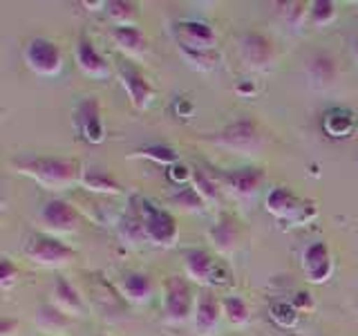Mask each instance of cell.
<instances>
[{
  "mask_svg": "<svg viewBox=\"0 0 358 336\" xmlns=\"http://www.w3.org/2000/svg\"><path fill=\"white\" fill-rule=\"evenodd\" d=\"M54 294H56V298H59L61 305H65L67 309L81 312V307H83L81 296H78V291L72 287V283H67L65 278H59L54 283Z\"/></svg>",
  "mask_w": 358,
  "mask_h": 336,
  "instance_id": "obj_23",
  "label": "cell"
},
{
  "mask_svg": "<svg viewBox=\"0 0 358 336\" xmlns=\"http://www.w3.org/2000/svg\"><path fill=\"white\" fill-rule=\"evenodd\" d=\"M76 126L90 144H101L106 137L103 117H101V104L96 97H85L76 106Z\"/></svg>",
  "mask_w": 358,
  "mask_h": 336,
  "instance_id": "obj_8",
  "label": "cell"
},
{
  "mask_svg": "<svg viewBox=\"0 0 358 336\" xmlns=\"http://www.w3.org/2000/svg\"><path fill=\"white\" fill-rule=\"evenodd\" d=\"M186 272L201 285H229L231 274L204 249H190L184 255Z\"/></svg>",
  "mask_w": 358,
  "mask_h": 336,
  "instance_id": "obj_4",
  "label": "cell"
},
{
  "mask_svg": "<svg viewBox=\"0 0 358 336\" xmlns=\"http://www.w3.org/2000/svg\"><path fill=\"white\" fill-rule=\"evenodd\" d=\"M112 38H115V43L126 52H139L145 43L143 31L134 25H117L112 29Z\"/></svg>",
  "mask_w": 358,
  "mask_h": 336,
  "instance_id": "obj_21",
  "label": "cell"
},
{
  "mask_svg": "<svg viewBox=\"0 0 358 336\" xmlns=\"http://www.w3.org/2000/svg\"><path fill=\"white\" fill-rule=\"evenodd\" d=\"M25 61L34 72H38L43 76H52L59 74L63 65V54L54 41L38 36L25 45Z\"/></svg>",
  "mask_w": 358,
  "mask_h": 336,
  "instance_id": "obj_5",
  "label": "cell"
},
{
  "mask_svg": "<svg viewBox=\"0 0 358 336\" xmlns=\"http://www.w3.org/2000/svg\"><path fill=\"white\" fill-rule=\"evenodd\" d=\"M182 50L190 61H199V63H215L217 61L210 56V50H197V48H190V45H182Z\"/></svg>",
  "mask_w": 358,
  "mask_h": 336,
  "instance_id": "obj_32",
  "label": "cell"
},
{
  "mask_svg": "<svg viewBox=\"0 0 358 336\" xmlns=\"http://www.w3.org/2000/svg\"><path fill=\"white\" fill-rule=\"evenodd\" d=\"M139 220L143 227V235L155 244H173L179 235V227L173 213L152 204L150 200H139Z\"/></svg>",
  "mask_w": 358,
  "mask_h": 336,
  "instance_id": "obj_2",
  "label": "cell"
},
{
  "mask_svg": "<svg viewBox=\"0 0 358 336\" xmlns=\"http://www.w3.org/2000/svg\"><path fill=\"white\" fill-rule=\"evenodd\" d=\"M177 27L184 38L182 45H190V48L197 50H210L213 43H215V31L204 20H182Z\"/></svg>",
  "mask_w": 358,
  "mask_h": 336,
  "instance_id": "obj_15",
  "label": "cell"
},
{
  "mask_svg": "<svg viewBox=\"0 0 358 336\" xmlns=\"http://www.w3.org/2000/svg\"><path fill=\"white\" fill-rule=\"evenodd\" d=\"M139 153L143 157H148V160L157 162V164H177V160H179L175 148H171V146H159V144L145 146V148H141Z\"/></svg>",
  "mask_w": 358,
  "mask_h": 336,
  "instance_id": "obj_26",
  "label": "cell"
},
{
  "mask_svg": "<svg viewBox=\"0 0 358 336\" xmlns=\"http://www.w3.org/2000/svg\"><path fill=\"white\" fill-rule=\"evenodd\" d=\"M217 229H220V227H217ZM213 238H215V240H220L222 244H231V242H233V238H235V233H233V227H231V224H227V222H224L220 231H213Z\"/></svg>",
  "mask_w": 358,
  "mask_h": 336,
  "instance_id": "obj_33",
  "label": "cell"
},
{
  "mask_svg": "<svg viewBox=\"0 0 358 336\" xmlns=\"http://www.w3.org/2000/svg\"><path fill=\"white\" fill-rule=\"evenodd\" d=\"M81 179H83V184L87 188L101 190V193H119V190H121V184L117 182V177L112 173H108V171H103V168H96V166L85 168Z\"/></svg>",
  "mask_w": 358,
  "mask_h": 336,
  "instance_id": "obj_19",
  "label": "cell"
},
{
  "mask_svg": "<svg viewBox=\"0 0 358 336\" xmlns=\"http://www.w3.org/2000/svg\"><path fill=\"white\" fill-rule=\"evenodd\" d=\"M119 76H121V83H123V88H126V92H128L132 104L137 108L148 106V101L152 99V85H150L148 78H145L137 67L128 61L119 63Z\"/></svg>",
  "mask_w": 358,
  "mask_h": 336,
  "instance_id": "obj_10",
  "label": "cell"
},
{
  "mask_svg": "<svg viewBox=\"0 0 358 336\" xmlns=\"http://www.w3.org/2000/svg\"><path fill=\"white\" fill-rule=\"evenodd\" d=\"M18 328V323L14 321V318H3V321H0V334H3V336H11V330H16Z\"/></svg>",
  "mask_w": 358,
  "mask_h": 336,
  "instance_id": "obj_34",
  "label": "cell"
},
{
  "mask_svg": "<svg viewBox=\"0 0 358 336\" xmlns=\"http://www.w3.org/2000/svg\"><path fill=\"white\" fill-rule=\"evenodd\" d=\"M302 272L311 283H324L331 276V253L327 242H311L302 253Z\"/></svg>",
  "mask_w": 358,
  "mask_h": 336,
  "instance_id": "obj_9",
  "label": "cell"
},
{
  "mask_svg": "<svg viewBox=\"0 0 358 336\" xmlns=\"http://www.w3.org/2000/svg\"><path fill=\"white\" fill-rule=\"evenodd\" d=\"M25 255L41 265H63L74 255V251L54 235L36 233L25 242Z\"/></svg>",
  "mask_w": 358,
  "mask_h": 336,
  "instance_id": "obj_6",
  "label": "cell"
},
{
  "mask_svg": "<svg viewBox=\"0 0 358 336\" xmlns=\"http://www.w3.org/2000/svg\"><path fill=\"white\" fill-rule=\"evenodd\" d=\"M18 278V267L9 260V258H3L0 260V285L3 287H11V283Z\"/></svg>",
  "mask_w": 358,
  "mask_h": 336,
  "instance_id": "obj_30",
  "label": "cell"
},
{
  "mask_svg": "<svg viewBox=\"0 0 358 336\" xmlns=\"http://www.w3.org/2000/svg\"><path fill=\"white\" fill-rule=\"evenodd\" d=\"M121 287H123V294H126L130 300L134 302H141V300H148L152 296V278L143 272H130L123 276L121 280Z\"/></svg>",
  "mask_w": 358,
  "mask_h": 336,
  "instance_id": "obj_17",
  "label": "cell"
},
{
  "mask_svg": "<svg viewBox=\"0 0 358 336\" xmlns=\"http://www.w3.org/2000/svg\"><path fill=\"white\" fill-rule=\"evenodd\" d=\"M217 141L224 144L227 148L233 150H242V153H255L260 148V132H257V126L249 119H240L231 123L229 128H224L217 134Z\"/></svg>",
  "mask_w": 358,
  "mask_h": 336,
  "instance_id": "obj_7",
  "label": "cell"
},
{
  "mask_svg": "<svg viewBox=\"0 0 358 336\" xmlns=\"http://www.w3.org/2000/svg\"><path fill=\"white\" fill-rule=\"evenodd\" d=\"M193 182H195V190L201 195V197H206V200H213V197H217V186L215 182L204 173V171H199V168H195L193 171Z\"/></svg>",
  "mask_w": 358,
  "mask_h": 336,
  "instance_id": "obj_29",
  "label": "cell"
},
{
  "mask_svg": "<svg viewBox=\"0 0 358 336\" xmlns=\"http://www.w3.org/2000/svg\"><path fill=\"white\" fill-rule=\"evenodd\" d=\"M336 16V3L329 0H316L309 5V18L313 25H327V22Z\"/></svg>",
  "mask_w": 358,
  "mask_h": 336,
  "instance_id": "obj_27",
  "label": "cell"
},
{
  "mask_svg": "<svg viewBox=\"0 0 358 336\" xmlns=\"http://www.w3.org/2000/svg\"><path fill=\"white\" fill-rule=\"evenodd\" d=\"M76 63L87 76L106 78L110 74V65L106 61V56L96 50V45L90 38L78 41V45H76Z\"/></svg>",
  "mask_w": 358,
  "mask_h": 336,
  "instance_id": "obj_13",
  "label": "cell"
},
{
  "mask_svg": "<svg viewBox=\"0 0 358 336\" xmlns=\"http://www.w3.org/2000/svg\"><path fill=\"white\" fill-rule=\"evenodd\" d=\"M222 309L227 314V318L233 323V325H242L249 321V305H246V300L240 298V296H227L222 300Z\"/></svg>",
  "mask_w": 358,
  "mask_h": 336,
  "instance_id": "obj_24",
  "label": "cell"
},
{
  "mask_svg": "<svg viewBox=\"0 0 358 336\" xmlns=\"http://www.w3.org/2000/svg\"><path fill=\"white\" fill-rule=\"evenodd\" d=\"M14 166L41 184L48 186H65L72 184L81 175V166L74 160H61V157H20L14 160Z\"/></svg>",
  "mask_w": 358,
  "mask_h": 336,
  "instance_id": "obj_1",
  "label": "cell"
},
{
  "mask_svg": "<svg viewBox=\"0 0 358 336\" xmlns=\"http://www.w3.org/2000/svg\"><path fill=\"white\" fill-rule=\"evenodd\" d=\"M222 179L227 182L235 193L242 195H251L257 190L262 182V173L257 168H242V171H233V173H224Z\"/></svg>",
  "mask_w": 358,
  "mask_h": 336,
  "instance_id": "obj_18",
  "label": "cell"
},
{
  "mask_svg": "<svg viewBox=\"0 0 358 336\" xmlns=\"http://www.w3.org/2000/svg\"><path fill=\"white\" fill-rule=\"evenodd\" d=\"M242 56L249 65L264 67L273 59V43L262 34H246L242 38Z\"/></svg>",
  "mask_w": 358,
  "mask_h": 336,
  "instance_id": "obj_14",
  "label": "cell"
},
{
  "mask_svg": "<svg viewBox=\"0 0 358 336\" xmlns=\"http://www.w3.org/2000/svg\"><path fill=\"white\" fill-rule=\"evenodd\" d=\"M195 305V296H193V287L186 278L182 276H171L164 285V312L166 316L179 323L186 321L188 314L193 312Z\"/></svg>",
  "mask_w": 358,
  "mask_h": 336,
  "instance_id": "obj_3",
  "label": "cell"
},
{
  "mask_svg": "<svg viewBox=\"0 0 358 336\" xmlns=\"http://www.w3.org/2000/svg\"><path fill=\"white\" fill-rule=\"evenodd\" d=\"M266 209L271 211L275 218H285V220H302L305 218L307 220V216H305L307 204L285 186H278L268 193Z\"/></svg>",
  "mask_w": 358,
  "mask_h": 336,
  "instance_id": "obj_11",
  "label": "cell"
},
{
  "mask_svg": "<svg viewBox=\"0 0 358 336\" xmlns=\"http://www.w3.org/2000/svg\"><path fill=\"white\" fill-rule=\"evenodd\" d=\"M175 200L179 202V204H184V206H190V209H195V206H201V195L197 193L195 188H184L182 193L175 195Z\"/></svg>",
  "mask_w": 358,
  "mask_h": 336,
  "instance_id": "obj_31",
  "label": "cell"
},
{
  "mask_svg": "<svg viewBox=\"0 0 358 336\" xmlns=\"http://www.w3.org/2000/svg\"><path fill=\"white\" fill-rule=\"evenodd\" d=\"M309 74L316 83L320 85H331L338 76V67H336V61L331 59L329 54H316L311 59L309 65Z\"/></svg>",
  "mask_w": 358,
  "mask_h": 336,
  "instance_id": "obj_20",
  "label": "cell"
},
{
  "mask_svg": "<svg viewBox=\"0 0 358 336\" xmlns=\"http://www.w3.org/2000/svg\"><path fill=\"white\" fill-rule=\"evenodd\" d=\"M108 14L115 18L119 25H130V18L134 16V5L132 3H123V0H112V3H106Z\"/></svg>",
  "mask_w": 358,
  "mask_h": 336,
  "instance_id": "obj_28",
  "label": "cell"
},
{
  "mask_svg": "<svg viewBox=\"0 0 358 336\" xmlns=\"http://www.w3.org/2000/svg\"><path fill=\"white\" fill-rule=\"evenodd\" d=\"M38 321L45 330H54V332H59V330H65L67 325H70V321H67V316L61 312V309H56L52 305H45L41 307L38 312Z\"/></svg>",
  "mask_w": 358,
  "mask_h": 336,
  "instance_id": "obj_25",
  "label": "cell"
},
{
  "mask_svg": "<svg viewBox=\"0 0 358 336\" xmlns=\"http://www.w3.org/2000/svg\"><path fill=\"white\" fill-rule=\"evenodd\" d=\"M222 314H224L222 302L215 298V294L204 291V294L197 298V330L199 332H210L217 325Z\"/></svg>",
  "mask_w": 358,
  "mask_h": 336,
  "instance_id": "obj_16",
  "label": "cell"
},
{
  "mask_svg": "<svg viewBox=\"0 0 358 336\" xmlns=\"http://www.w3.org/2000/svg\"><path fill=\"white\" fill-rule=\"evenodd\" d=\"M354 128V117L352 112L347 110H329L327 117H324V130H327L331 137H345L347 132Z\"/></svg>",
  "mask_w": 358,
  "mask_h": 336,
  "instance_id": "obj_22",
  "label": "cell"
},
{
  "mask_svg": "<svg viewBox=\"0 0 358 336\" xmlns=\"http://www.w3.org/2000/svg\"><path fill=\"white\" fill-rule=\"evenodd\" d=\"M41 218H43L45 224H48V227L59 229V231H72V229L78 227V222H81L78 211L65 200L45 202V206L41 209Z\"/></svg>",
  "mask_w": 358,
  "mask_h": 336,
  "instance_id": "obj_12",
  "label": "cell"
}]
</instances>
